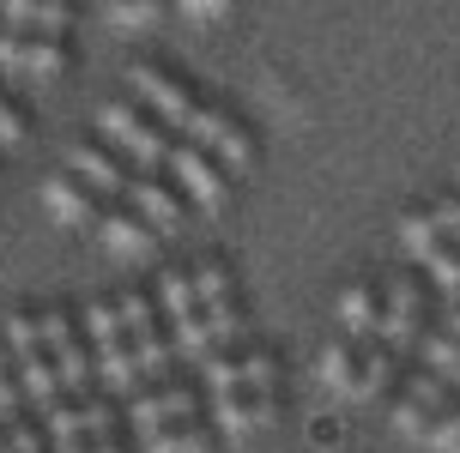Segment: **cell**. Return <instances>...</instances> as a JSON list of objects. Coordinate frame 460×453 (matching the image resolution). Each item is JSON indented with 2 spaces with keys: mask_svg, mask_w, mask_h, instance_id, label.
I'll use <instances>...</instances> for the list:
<instances>
[{
  "mask_svg": "<svg viewBox=\"0 0 460 453\" xmlns=\"http://www.w3.org/2000/svg\"><path fill=\"white\" fill-rule=\"evenodd\" d=\"M194 145H207L212 158L225 163V170H254V158H261V145H254V134H249V121H236V115L225 109V103H207V109H194V121L182 127Z\"/></svg>",
  "mask_w": 460,
  "mask_h": 453,
  "instance_id": "cell-1",
  "label": "cell"
},
{
  "mask_svg": "<svg viewBox=\"0 0 460 453\" xmlns=\"http://www.w3.org/2000/svg\"><path fill=\"white\" fill-rule=\"evenodd\" d=\"M97 127H103V139H115L128 158L139 163V170H164V158H170V139H164V121H152V115H139L134 103H103V115H97Z\"/></svg>",
  "mask_w": 460,
  "mask_h": 453,
  "instance_id": "cell-2",
  "label": "cell"
},
{
  "mask_svg": "<svg viewBox=\"0 0 460 453\" xmlns=\"http://www.w3.org/2000/svg\"><path fill=\"white\" fill-rule=\"evenodd\" d=\"M188 417H200V393L182 387V381L128 393V430H134L139 441H146L152 430H164V423H188Z\"/></svg>",
  "mask_w": 460,
  "mask_h": 453,
  "instance_id": "cell-3",
  "label": "cell"
},
{
  "mask_svg": "<svg viewBox=\"0 0 460 453\" xmlns=\"http://www.w3.org/2000/svg\"><path fill=\"white\" fill-rule=\"evenodd\" d=\"M418 315H424V291H418V278L400 272V278L382 284V320H376V339L394 344V351L406 357V351L418 344V333H424V320H418Z\"/></svg>",
  "mask_w": 460,
  "mask_h": 453,
  "instance_id": "cell-4",
  "label": "cell"
},
{
  "mask_svg": "<svg viewBox=\"0 0 460 453\" xmlns=\"http://www.w3.org/2000/svg\"><path fill=\"white\" fill-rule=\"evenodd\" d=\"M128 85H134V97L146 103V109H158L164 127H188V121H194V109H200V103L188 97L182 79H170V73L152 67V61H134V67H128Z\"/></svg>",
  "mask_w": 460,
  "mask_h": 453,
  "instance_id": "cell-5",
  "label": "cell"
},
{
  "mask_svg": "<svg viewBox=\"0 0 460 453\" xmlns=\"http://www.w3.org/2000/svg\"><path fill=\"white\" fill-rule=\"evenodd\" d=\"M164 163H170L176 187H182V194H188L194 205H200V212H225L230 181L207 163V145H194V139H188V145H170V158H164Z\"/></svg>",
  "mask_w": 460,
  "mask_h": 453,
  "instance_id": "cell-6",
  "label": "cell"
},
{
  "mask_svg": "<svg viewBox=\"0 0 460 453\" xmlns=\"http://www.w3.org/2000/svg\"><path fill=\"white\" fill-rule=\"evenodd\" d=\"M128 194H134V212H139L152 230H158V236H176V230H182V218H188L182 187L158 181V170H139V176L128 181Z\"/></svg>",
  "mask_w": 460,
  "mask_h": 453,
  "instance_id": "cell-7",
  "label": "cell"
},
{
  "mask_svg": "<svg viewBox=\"0 0 460 453\" xmlns=\"http://www.w3.org/2000/svg\"><path fill=\"white\" fill-rule=\"evenodd\" d=\"M43 212L67 230H85V224H97V187H85L73 170H61V176L43 181Z\"/></svg>",
  "mask_w": 460,
  "mask_h": 453,
  "instance_id": "cell-8",
  "label": "cell"
},
{
  "mask_svg": "<svg viewBox=\"0 0 460 453\" xmlns=\"http://www.w3.org/2000/svg\"><path fill=\"white\" fill-rule=\"evenodd\" d=\"M376 320H382V284L376 278H351L340 291V327L351 344H369L376 339Z\"/></svg>",
  "mask_w": 460,
  "mask_h": 453,
  "instance_id": "cell-9",
  "label": "cell"
},
{
  "mask_svg": "<svg viewBox=\"0 0 460 453\" xmlns=\"http://www.w3.org/2000/svg\"><path fill=\"white\" fill-rule=\"evenodd\" d=\"M97 381L110 387V393H139V387H152L146 381V369H139V357H134V339L121 333V339H110V344H97Z\"/></svg>",
  "mask_w": 460,
  "mask_h": 453,
  "instance_id": "cell-10",
  "label": "cell"
},
{
  "mask_svg": "<svg viewBox=\"0 0 460 453\" xmlns=\"http://www.w3.org/2000/svg\"><path fill=\"white\" fill-rule=\"evenodd\" d=\"M103 224V248L115 254V260H146V254L158 248V230L146 224L139 212H110V218H97Z\"/></svg>",
  "mask_w": 460,
  "mask_h": 453,
  "instance_id": "cell-11",
  "label": "cell"
},
{
  "mask_svg": "<svg viewBox=\"0 0 460 453\" xmlns=\"http://www.w3.org/2000/svg\"><path fill=\"white\" fill-rule=\"evenodd\" d=\"M315 375H322V387L333 393V399H351V405H358V344L345 339V333L322 344V357H315Z\"/></svg>",
  "mask_w": 460,
  "mask_h": 453,
  "instance_id": "cell-12",
  "label": "cell"
},
{
  "mask_svg": "<svg viewBox=\"0 0 460 453\" xmlns=\"http://www.w3.org/2000/svg\"><path fill=\"white\" fill-rule=\"evenodd\" d=\"M67 170L85 181V187H97V194H128V170H121L103 145H73V152H67Z\"/></svg>",
  "mask_w": 460,
  "mask_h": 453,
  "instance_id": "cell-13",
  "label": "cell"
},
{
  "mask_svg": "<svg viewBox=\"0 0 460 453\" xmlns=\"http://www.w3.org/2000/svg\"><path fill=\"white\" fill-rule=\"evenodd\" d=\"M73 67V48H67V37H49V30H31V43H24V61H19V73H31L37 85H55L61 73Z\"/></svg>",
  "mask_w": 460,
  "mask_h": 453,
  "instance_id": "cell-14",
  "label": "cell"
},
{
  "mask_svg": "<svg viewBox=\"0 0 460 453\" xmlns=\"http://www.w3.org/2000/svg\"><path fill=\"white\" fill-rule=\"evenodd\" d=\"M13 375H19L24 405H31V411L55 405V399L67 393V387H61V375H55V357H49V351H31V357H19V369H13Z\"/></svg>",
  "mask_w": 460,
  "mask_h": 453,
  "instance_id": "cell-15",
  "label": "cell"
},
{
  "mask_svg": "<svg viewBox=\"0 0 460 453\" xmlns=\"http://www.w3.org/2000/svg\"><path fill=\"white\" fill-rule=\"evenodd\" d=\"M394 369H400V351L382 344V339H369L364 344V362H358V405H364V399H388Z\"/></svg>",
  "mask_w": 460,
  "mask_h": 453,
  "instance_id": "cell-16",
  "label": "cell"
},
{
  "mask_svg": "<svg viewBox=\"0 0 460 453\" xmlns=\"http://www.w3.org/2000/svg\"><path fill=\"white\" fill-rule=\"evenodd\" d=\"M442 242H448V230L437 224V212H430V205H412V212H400V248L412 254L418 266H424V260H430Z\"/></svg>",
  "mask_w": 460,
  "mask_h": 453,
  "instance_id": "cell-17",
  "label": "cell"
},
{
  "mask_svg": "<svg viewBox=\"0 0 460 453\" xmlns=\"http://www.w3.org/2000/svg\"><path fill=\"white\" fill-rule=\"evenodd\" d=\"M212 441H218V435H212L200 417H188V423H164V430H152L139 448L146 453H212Z\"/></svg>",
  "mask_w": 460,
  "mask_h": 453,
  "instance_id": "cell-18",
  "label": "cell"
},
{
  "mask_svg": "<svg viewBox=\"0 0 460 453\" xmlns=\"http://www.w3.org/2000/svg\"><path fill=\"white\" fill-rule=\"evenodd\" d=\"M212 430H225L230 441H249L254 430H267L261 423V411H254V393L243 387V393H218V423Z\"/></svg>",
  "mask_w": 460,
  "mask_h": 453,
  "instance_id": "cell-19",
  "label": "cell"
},
{
  "mask_svg": "<svg viewBox=\"0 0 460 453\" xmlns=\"http://www.w3.org/2000/svg\"><path fill=\"white\" fill-rule=\"evenodd\" d=\"M200 315L212 320V339L225 344V351H243V344L254 339V333H249V309H243L236 296H225V302H207Z\"/></svg>",
  "mask_w": 460,
  "mask_h": 453,
  "instance_id": "cell-20",
  "label": "cell"
},
{
  "mask_svg": "<svg viewBox=\"0 0 460 453\" xmlns=\"http://www.w3.org/2000/svg\"><path fill=\"white\" fill-rule=\"evenodd\" d=\"M49 357H55V375H61V387H67L73 399L97 387V357H85V344H79V339L61 344V351H49Z\"/></svg>",
  "mask_w": 460,
  "mask_h": 453,
  "instance_id": "cell-21",
  "label": "cell"
},
{
  "mask_svg": "<svg viewBox=\"0 0 460 453\" xmlns=\"http://www.w3.org/2000/svg\"><path fill=\"white\" fill-rule=\"evenodd\" d=\"M170 339H176V357H188V362H200V357H212V351H218V339H212V320L200 315V309L170 320Z\"/></svg>",
  "mask_w": 460,
  "mask_h": 453,
  "instance_id": "cell-22",
  "label": "cell"
},
{
  "mask_svg": "<svg viewBox=\"0 0 460 453\" xmlns=\"http://www.w3.org/2000/svg\"><path fill=\"white\" fill-rule=\"evenodd\" d=\"M128 339H134V357H139V369H146V381H164V375H170V362H176V339L158 333V327L128 333Z\"/></svg>",
  "mask_w": 460,
  "mask_h": 453,
  "instance_id": "cell-23",
  "label": "cell"
},
{
  "mask_svg": "<svg viewBox=\"0 0 460 453\" xmlns=\"http://www.w3.org/2000/svg\"><path fill=\"white\" fill-rule=\"evenodd\" d=\"M418 351H424V369L448 375V387L460 381V339L442 327V333H418Z\"/></svg>",
  "mask_w": 460,
  "mask_h": 453,
  "instance_id": "cell-24",
  "label": "cell"
},
{
  "mask_svg": "<svg viewBox=\"0 0 460 453\" xmlns=\"http://www.w3.org/2000/svg\"><path fill=\"white\" fill-rule=\"evenodd\" d=\"M170 6L176 0H110V24L115 30H152V24H164Z\"/></svg>",
  "mask_w": 460,
  "mask_h": 453,
  "instance_id": "cell-25",
  "label": "cell"
},
{
  "mask_svg": "<svg viewBox=\"0 0 460 453\" xmlns=\"http://www.w3.org/2000/svg\"><path fill=\"white\" fill-rule=\"evenodd\" d=\"M158 309H164L170 320H176V315H194V309H200L194 272H164V278H158Z\"/></svg>",
  "mask_w": 460,
  "mask_h": 453,
  "instance_id": "cell-26",
  "label": "cell"
},
{
  "mask_svg": "<svg viewBox=\"0 0 460 453\" xmlns=\"http://www.w3.org/2000/svg\"><path fill=\"white\" fill-rule=\"evenodd\" d=\"M194 291H200V309H207V302H225V296H236V278H230V266L218 260V254H207V260L194 266Z\"/></svg>",
  "mask_w": 460,
  "mask_h": 453,
  "instance_id": "cell-27",
  "label": "cell"
},
{
  "mask_svg": "<svg viewBox=\"0 0 460 453\" xmlns=\"http://www.w3.org/2000/svg\"><path fill=\"white\" fill-rule=\"evenodd\" d=\"M0 339L13 357H31V351H43V333H37V315L31 309H13V315L0 320Z\"/></svg>",
  "mask_w": 460,
  "mask_h": 453,
  "instance_id": "cell-28",
  "label": "cell"
},
{
  "mask_svg": "<svg viewBox=\"0 0 460 453\" xmlns=\"http://www.w3.org/2000/svg\"><path fill=\"white\" fill-rule=\"evenodd\" d=\"M200 375H207V387H212V399L218 393H243V357H225V351H212V357H200Z\"/></svg>",
  "mask_w": 460,
  "mask_h": 453,
  "instance_id": "cell-29",
  "label": "cell"
},
{
  "mask_svg": "<svg viewBox=\"0 0 460 453\" xmlns=\"http://www.w3.org/2000/svg\"><path fill=\"white\" fill-rule=\"evenodd\" d=\"M424 272H430V284H437L442 296H460V242H455V248L442 242V248L424 260Z\"/></svg>",
  "mask_w": 460,
  "mask_h": 453,
  "instance_id": "cell-30",
  "label": "cell"
},
{
  "mask_svg": "<svg viewBox=\"0 0 460 453\" xmlns=\"http://www.w3.org/2000/svg\"><path fill=\"white\" fill-rule=\"evenodd\" d=\"M243 381L249 387H279V357L267 351V344H243Z\"/></svg>",
  "mask_w": 460,
  "mask_h": 453,
  "instance_id": "cell-31",
  "label": "cell"
},
{
  "mask_svg": "<svg viewBox=\"0 0 460 453\" xmlns=\"http://www.w3.org/2000/svg\"><path fill=\"white\" fill-rule=\"evenodd\" d=\"M430 417H437V411L424 405V399H418V393H406V399H400V405H394V430L406 435V441H424V430H430Z\"/></svg>",
  "mask_w": 460,
  "mask_h": 453,
  "instance_id": "cell-32",
  "label": "cell"
},
{
  "mask_svg": "<svg viewBox=\"0 0 460 453\" xmlns=\"http://www.w3.org/2000/svg\"><path fill=\"white\" fill-rule=\"evenodd\" d=\"M115 315H121L128 333H146V327H158V302H152L146 291H128L121 302H115Z\"/></svg>",
  "mask_w": 460,
  "mask_h": 453,
  "instance_id": "cell-33",
  "label": "cell"
},
{
  "mask_svg": "<svg viewBox=\"0 0 460 453\" xmlns=\"http://www.w3.org/2000/svg\"><path fill=\"white\" fill-rule=\"evenodd\" d=\"M0 430H6V448L13 453H49V430H37L24 411L13 417V423H0Z\"/></svg>",
  "mask_w": 460,
  "mask_h": 453,
  "instance_id": "cell-34",
  "label": "cell"
},
{
  "mask_svg": "<svg viewBox=\"0 0 460 453\" xmlns=\"http://www.w3.org/2000/svg\"><path fill=\"white\" fill-rule=\"evenodd\" d=\"M424 448L430 453H460V411H437V417H430Z\"/></svg>",
  "mask_w": 460,
  "mask_h": 453,
  "instance_id": "cell-35",
  "label": "cell"
},
{
  "mask_svg": "<svg viewBox=\"0 0 460 453\" xmlns=\"http://www.w3.org/2000/svg\"><path fill=\"white\" fill-rule=\"evenodd\" d=\"M85 333H92V344H110V339H121L128 327L115 315V302H92V309H85Z\"/></svg>",
  "mask_w": 460,
  "mask_h": 453,
  "instance_id": "cell-36",
  "label": "cell"
},
{
  "mask_svg": "<svg viewBox=\"0 0 460 453\" xmlns=\"http://www.w3.org/2000/svg\"><path fill=\"white\" fill-rule=\"evenodd\" d=\"M37 333H43V351H61V344L79 339V333H73V315H67V309H43V315H37Z\"/></svg>",
  "mask_w": 460,
  "mask_h": 453,
  "instance_id": "cell-37",
  "label": "cell"
},
{
  "mask_svg": "<svg viewBox=\"0 0 460 453\" xmlns=\"http://www.w3.org/2000/svg\"><path fill=\"white\" fill-rule=\"evenodd\" d=\"M31 30L67 37V30H73V0H37V24H31Z\"/></svg>",
  "mask_w": 460,
  "mask_h": 453,
  "instance_id": "cell-38",
  "label": "cell"
},
{
  "mask_svg": "<svg viewBox=\"0 0 460 453\" xmlns=\"http://www.w3.org/2000/svg\"><path fill=\"white\" fill-rule=\"evenodd\" d=\"M176 13H182V19H194V24H218V19H230V13H236V0H176Z\"/></svg>",
  "mask_w": 460,
  "mask_h": 453,
  "instance_id": "cell-39",
  "label": "cell"
},
{
  "mask_svg": "<svg viewBox=\"0 0 460 453\" xmlns=\"http://www.w3.org/2000/svg\"><path fill=\"white\" fill-rule=\"evenodd\" d=\"M79 417H85V435L115 430V411H110V399H97V393H79Z\"/></svg>",
  "mask_w": 460,
  "mask_h": 453,
  "instance_id": "cell-40",
  "label": "cell"
},
{
  "mask_svg": "<svg viewBox=\"0 0 460 453\" xmlns=\"http://www.w3.org/2000/svg\"><path fill=\"white\" fill-rule=\"evenodd\" d=\"M24 43H31V30H19V24H0V67H6V73H19Z\"/></svg>",
  "mask_w": 460,
  "mask_h": 453,
  "instance_id": "cell-41",
  "label": "cell"
},
{
  "mask_svg": "<svg viewBox=\"0 0 460 453\" xmlns=\"http://www.w3.org/2000/svg\"><path fill=\"white\" fill-rule=\"evenodd\" d=\"M19 411H24V387H19L13 369H0V423H13Z\"/></svg>",
  "mask_w": 460,
  "mask_h": 453,
  "instance_id": "cell-42",
  "label": "cell"
},
{
  "mask_svg": "<svg viewBox=\"0 0 460 453\" xmlns=\"http://www.w3.org/2000/svg\"><path fill=\"white\" fill-rule=\"evenodd\" d=\"M0 24H19V30H31V24H37V0H0Z\"/></svg>",
  "mask_w": 460,
  "mask_h": 453,
  "instance_id": "cell-43",
  "label": "cell"
},
{
  "mask_svg": "<svg viewBox=\"0 0 460 453\" xmlns=\"http://www.w3.org/2000/svg\"><path fill=\"white\" fill-rule=\"evenodd\" d=\"M430 212H437V224H442V230H448V236L460 242V194H442V200L430 205Z\"/></svg>",
  "mask_w": 460,
  "mask_h": 453,
  "instance_id": "cell-44",
  "label": "cell"
},
{
  "mask_svg": "<svg viewBox=\"0 0 460 453\" xmlns=\"http://www.w3.org/2000/svg\"><path fill=\"white\" fill-rule=\"evenodd\" d=\"M340 417H315V423H309V441H315V448H333V441H340Z\"/></svg>",
  "mask_w": 460,
  "mask_h": 453,
  "instance_id": "cell-45",
  "label": "cell"
},
{
  "mask_svg": "<svg viewBox=\"0 0 460 453\" xmlns=\"http://www.w3.org/2000/svg\"><path fill=\"white\" fill-rule=\"evenodd\" d=\"M92 448H97V453H121V430H103V435H92Z\"/></svg>",
  "mask_w": 460,
  "mask_h": 453,
  "instance_id": "cell-46",
  "label": "cell"
},
{
  "mask_svg": "<svg viewBox=\"0 0 460 453\" xmlns=\"http://www.w3.org/2000/svg\"><path fill=\"white\" fill-rule=\"evenodd\" d=\"M55 453H97V448H92V435H73V441H61Z\"/></svg>",
  "mask_w": 460,
  "mask_h": 453,
  "instance_id": "cell-47",
  "label": "cell"
},
{
  "mask_svg": "<svg viewBox=\"0 0 460 453\" xmlns=\"http://www.w3.org/2000/svg\"><path fill=\"white\" fill-rule=\"evenodd\" d=\"M448 333L460 339V296H455V309H448Z\"/></svg>",
  "mask_w": 460,
  "mask_h": 453,
  "instance_id": "cell-48",
  "label": "cell"
},
{
  "mask_svg": "<svg viewBox=\"0 0 460 453\" xmlns=\"http://www.w3.org/2000/svg\"><path fill=\"white\" fill-rule=\"evenodd\" d=\"M13 362H19V357H13V351H6V339H0V369H13Z\"/></svg>",
  "mask_w": 460,
  "mask_h": 453,
  "instance_id": "cell-49",
  "label": "cell"
},
{
  "mask_svg": "<svg viewBox=\"0 0 460 453\" xmlns=\"http://www.w3.org/2000/svg\"><path fill=\"white\" fill-rule=\"evenodd\" d=\"M0 453H13V448H6V430H0Z\"/></svg>",
  "mask_w": 460,
  "mask_h": 453,
  "instance_id": "cell-50",
  "label": "cell"
},
{
  "mask_svg": "<svg viewBox=\"0 0 460 453\" xmlns=\"http://www.w3.org/2000/svg\"><path fill=\"white\" fill-rule=\"evenodd\" d=\"M455 194H460V170H455Z\"/></svg>",
  "mask_w": 460,
  "mask_h": 453,
  "instance_id": "cell-51",
  "label": "cell"
},
{
  "mask_svg": "<svg viewBox=\"0 0 460 453\" xmlns=\"http://www.w3.org/2000/svg\"><path fill=\"white\" fill-rule=\"evenodd\" d=\"M0 103H6V97H0Z\"/></svg>",
  "mask_w": 460,
  "mask_h": 453,
  "instance_id": "cell-52",
  "label": "cell"
},
{
  "mask_svg": "<svg viewBox=\"0 0 460 453\" xmlns=\"http://www.w3.org/2000/svg\"><path fill=\"white\" fill-rule=\"evenodd\" d=\"M455 387H460V381H455Z\"/></svg>",
  "mask_w": 460,
  "mask_h": 453,
  "instance_id": "cell-53",
  "label": "cell"
}]
</instances>
